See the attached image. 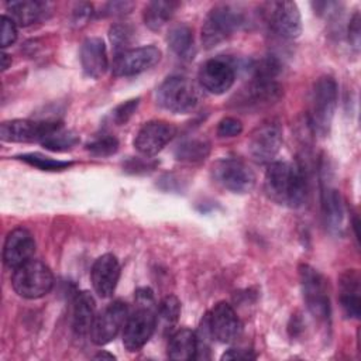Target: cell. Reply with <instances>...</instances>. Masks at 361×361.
Segmentation results:
<instances>
[{"instance_id":"ffe728a7","label":"cell","mask_w":361,"mask_h":361,"mask_svg":"<svg viewBox=\"0 0 361 361\" xmlns=\"http://www.w3.org/2000/svg\"><path fill=\"white\" fill-rule=\"evenodd\" d=\"M80 65L86 76L99 79L109 68V58L104 42L97 37L86 38L80 47Z\"/></svg>"},{"instance_id":"2e32d148","label":"cell","mask_w":361,"mask_h":361,"mask_svg":"<svg viewBox=\"0 0 361 361\" xmlns=\"http://www.w3.org/2000/svg\"><path fill=\"white\" fill-rule=\"evenodd\" d=\"M176 134V128L162 120H151L145 123L134 138L135 149L144 157L158 154Z\"/></svg>"},{"instance_id":"836d02e7","label":"cell","mask_w":361,"mask_h":361,"mask_svg":"<svg viewBox=\"0 0 361 361\" xmlns=\"http://www.w3.org/2000/svg\"><path fill=\"white\" fill-rule=\"evenodd\" d=\"M138 103H140V99H130V100H126L123 102L121 104H118L113 113H111V118L113 121L117 124V126H121V124H126L130 117L134 114V111L137 110L138 107Z\"/></svg>"},{"instance_id":"1f68e13d","label":"cell","mask_w":361,"mask_h":361,"mask_svg":"<svg viewBox=\"0 0 361 361\" xmlns=\"http://www.w3.org/2000/svg\"><path fill=\"white\" fill-rule=\"evenodd\" d=\"M109 37L117 54L127 49V45L130 44L133 37V30L126 24H114L110 27Z\"/></svg>"},{"instance_id":"60d3db41","label":"cell","mask_w":361,"mask_h":361,"mask_svg":"<svg viewBox=\"0 0 361 361\" xmlns=\"http://www.w3.org/2000/svg\"><path fill=\"white\" fill-rule=\"evenodd\" d=\"M93 358H94V360H116V357H114L113 354H109V353H106V351L97 353Z\"/></svg>"},{"instance_id":"83f0119b","label":"cell","mask_w":361,"mask_h":361,"mask_svg":"<svg viewBox=\"0 0 361 361\" xmlns=\"http://www.w3.org/2000/svg\"><path fill=\"white\" fill-rule=\"evenodd\" d=\"M78 142H79V137L76 133L61 127L55 130L52 134H49L41 144L49 151L61 152V151H68L73 148Z\"/></svg>"},{"instance_id":"f1b7e54d","label":"cell","mask_w":361,"mask_h":361,"mask_svg":"<svg viewBox=\"0 0 361 361\" xmlns=\"http://www.w3.org/2000/svg\"><path fill=\"white\" fill-rule=\"evenodd\" d=\"M180 314V302L176 296H165L157 310V324L161 322L165 329H171L179 319Z\"/></svg>"},{"instance_id":"7c38bea8","label":"cell","mask_w":361,"mask_h":361,"mask_svg":"<svg viewBox=\"0 0 361 361\" xmlns=\"http://www.w3.org/2000/svg\"><path fill=\"white\" fill-rule=\"evenodd\" d=\"M282 145V128L275 121L258 126L250 135L247 148L252 159L258 164L272 162Z\"/></svg>"},{"instance_id":"9c48e42d","label":"cell","mask_w":361,"mask_h":361,"mask_svg":"<svg viewBox=\"0 0 361 361\" xmlns=\"http://www.w3.org/2000/svg\"><path fill=\"white\" fill-rule=\"evenodd\" d=\"M157 329V312L154 306H137L128 314L123 329V345L128 351L141 350L152 337Z\"/></svg>"},{"instance_id":"9a60e30c","label":"cell","mask_w":361,"mask_h":361,"mask_svg":"<svg viewBox=\"0 0 361 361\" xmlns=\"http://www.w3.org/2000/svg\"><path fill=\"white\" fill-rule=\"evenodd\" d=\"M234 80V66L224 58H212L202 63L199 69L200 87L213 94H223L233 86Z\"/></svg>"},{"instance_id":"5b68a950","label":"cell","mask_w":361,"mask_h":361,"mask_svg":"<svg viewBox=\"0 0 361 361\" xmlns=\"http://www.w3.org/2000/svg\"><path fill=\"white\" fill-rule=\"evenodd\" d=\"M299 279L303 299L310 314L319 322L330 319V299L324 276L307 264L299 265Z\"/></svg>"},{"instance_id":"f546056e","label":"cell","mask_w":361,"mask_h":361,"mask_svg":"<svg viewBox=\"0 0 361 361\" xmlns=\"http://www.w3.org/2000/svg\"><path fill=\"white\" fill-rule=\"evenodd\" d=\"M18 159L24 161L25 164L35 166L41 171H62L66 169L72 165V162L69 161H59V159H54L51 157H45L42 154L38 152H31V154H23L20 157H17Z\"/></svg>"},{"instance_id":"e575fe53","label":"cell","mask_w":361,"mask_h":361,"mask_svg":"<svg viewBox=\"0 0 361 361\" xmlns=\"http://www.w3.org/2000/svg\"><path fill=\"white\" fill-rule=\"evenodd\" d=\"M0 45L6 48L16 42L17 39V24L11 20V17L3 14L1 16V31H0Z\"/></svg>"},{"instance_id":"7a4b0ae2","label":"cell","mask_w":361,"mask_h":361,"mask_svg":"<svg viewBox=\"0 0 361 361\" xmlns=\"http://www.w3.org/2000/svg\"><path fill=\"white\" fill-rule=\"evenodd\" d=\"M11 286L21 298L39 299L52 289L54 275L49 267L42 261L30 259L13 269Z\"/></svg>"},{"instance_id":"4316f807","label":"cell","mask_w":361,"mask_h":361,"mask_svg":"<svg viewBox=\"0 0 361 361\" xmlns=\"http://www.w3.org/2000/svg\"><path fill=\"white\" fill-rule=\"evenodd\" d=\"M210 144L204 138L182 140L175 148V157L183 162H200L207 158Z\"/></svg>"},{"instance_id":"ba28073f","label":"cell","mask_w":361,"mask_h":361,"mask_svg":"<svg viewBox=\"0 0 361 361\" xmlns=\"http://www.w3.org/2000/svg\"><path fill=\"white\" fill-rule=\"evenodd\" d=\"M213 176L224 189L234 193H248L255 186L254 171L241 159L223 158L213 165Z\"/></svg>"},{"instance_id":"3957f363","label":"cell","mask_w":361,"mask_h":361,"mask_svg":"<svg viewBox=\"0 0 361 361\" xmlns=\"http://www.w3.org/2000/svg\"><path fill=\"white\" fill-rule=\"evenodd\" d=\"M337 106V83L331 76H322L316 80L310 99L309 121L313 131L324 137L331 126Z\"/></svg>"},{"instance_id":"d590c367","label":"cell","mask_w":361,"mask_h":361,"mask_svg":"<svg viewBox=\"0 0 361 361\" xmlns=\"http://www.w3.org/2000/svg\"><path fill=\"white\" fill-rule=\"evenodd\" d=\"M243 131V124L240 120L234 117H224L219 121L217 126V135L219 137H237Z\"/></svg>"},{"instance_id":"5bb4252c","label":"cell","mask_w":361,"mask_h":361,"mask_svg":"<svg viewBox=\"0 0 361 361\" xmlns=\"http://www.w3.org/2000/svg\"><path fill=\"white\" fill-rule=\"evenodd\" d=\"M269 27L283 38H296L302 32V18L296 3L272 1L267 4Z\"/></svg>"},{"instance_id":"ab89813d","label":"cell","mask_w":361,"mask_h":361,"mask_svg":"<svg viewBox=\"0 0 361 361\" xmlns=\"http://www.w3.org/2000/svg\"><path fill=\"white\" fill-rule=\"evenodd\" d=\"M11 65V56L7 52H3L1 55V71H6Z\"/></svg>"},{"instance_id":"603a6c76","label":"cell","mask_w":361,"mask_h":361,"mask_svg":"<svg viewBox=\"0 0 361 361\" xmlns=\"http://www.w3.org/2000/svg\"><path fill=\"white\" fill-rule=\"evenodd\" d=\"M6 7L10 11L11 20L21 27L39 21L47 10V4L37 0H14L6 3Z\"/></svg>"},{"instance_id":"d4e9b609","label":"cell","mask_w":361,"mask_h":361,"mask_svg":"<svg viewBox=\"0 0 361 361\" xmlns=\"http://www.w3.org/2000/svg\"><path fill=\"white\" fill-rule=\"evenodd\" d=\"M166 41L171 49L182 59H192L196 49H195V39L193 31L186 24H178L172 27L168 32Z\"/></svg>"},{"instance_id":"4fadbf2b","label":"cell","mask_w":361,"mask_h":361,"mask_svg":"<svg viewBox=\"0 0 361 361\" xmlns=\"http://www.w3.org/2000/svg\"><path fill=\"white\" fill-rule=\"evenodd\" d=\"M212 338L220 343H233L243 333V324L233 306L227 302H219L204 314Z\"/></svg>"},{"instance_id":"44dd1931","label":"cell","mask_w":361,"mask_h":361,"mask_svg":"<svg viewBox=\"0 0 361 361\" xmlns=\"http://www.w3.org/2000/svg\"><path fill=\"white\" fill-rule=\"evenodd\" d=\"M96 317V303L93 296L83 290L75 296L72 309V329L76 336H89L90 327Z\"/></svg>"},{"instance_id":"6da1fadb","label":"cell","mask_w":361,"mask_h":361,"mask_svg":"<svg viewBox=\"0 0 361 361\" xmlns=\"http://www.w3.org/2000/svg\"><path fill=\"white\" fill-rule=\"evenodd\" d=\"M267 195L288 207H299L307 195V182L302 166L290 162H269L264 180Z\"/></svg>"},{"instance_id":"4dcf8cb0","label":"cell","mask_w":361,"mask_h":361,"mask_svg":"<svg viewBox=\"0 0 361 361\" xmlns=\"http://www.w3.org/2000/svg\"><path fill=\"white\" fill-rule=\"evenodd\" d=\"M86 149L96 157H110L117 152L118 141L113 135H102L86 145Z\"/></svg>"},{"instance_id":"7402d4cb","label":"cell","mask_w":361,"mask_h":361,"mask_svg":"<svg viewBox=\"0 0 361 361\" xmlns=\"http://www.w3.org/2000/svg\"><path fill=\"white\" fill-rule=\"evenodd\" d=\"M197 338L190 329H179L171 334L168 341V357L176 361H188L196 358Z\"/></svg>"},{"instance_id":"484cf974","label":"cell","mask_w":361,"mask_h":361,"mask_svg":"<svg viewBox=\"0 0 361 361\" xmlns=\"http://www.w3.org/2000/svg\"><path fill=\"white\" fill-rule=\"evenodd\" d=\"M176 7L178 3L172 0H155L148 3L142 14L145 25L154 31L161 30L172 18Z\"/></svg>"},{"instance_id":"8992f818","label":"cell","mask_w":361,"mask_h":361,"mask_svg":"<svg viewBox=\"0 0 361 361\" xmlns=\"http://www.w3.org/2000/svg\"><path fill=\"white\" fill-rule=\"evenodd\" d=\"M241 14L231 6L220 4L209 11L202 25L203 47L210 49L226 41L241 25Z\"/></svg>"},{"instance_id":"8d00e7d4","label":"cell","mask_w":361,"mask_h":361,"mask_svg":"<svg viewBox=\"0 0 361 361\" xmlns=\"http://www.w3.org/2000/svg\"><path fill=\"white\" fill-rule=\"evenodd\" d=\"M257 355L251 350L245 348H230L221 355V360H254Z\"/></svg>"},{"instance_id":"cb8c5ba5","label":"cell","mask_w":361,"mask_h":361,"mask_svg":"<svg viewBox=\"0 0 361 361\" xmlns=\"http://www.w3.org/2000/svg\"><path fill=\"white\" fill-rule=\"evenodd\" d=\"M322 206L329 230L336 234L340 233L344 223V203L340 192L334 188L324 189L322 195Z\"/></svg>"},{"instance_id":"f35d334b","label":"cell","mask_w":361,"mask_h":361,"mask_svg":"<svg viewBox=\"0 0 361 361\" xmlns=\"http://www.w3.org/2000/svg\"><path fill=\"white\" fill-rule=\"evenodd\" d=\"M92 6L87 3H80L73 10V21L75 23H85L92 16Z\"/></svg>"},{"instance_id":"277c9868","label":"cell","mask_w":361,"mask_h":361,"mask_svg":"<svg viewBox=\"0 0 361 361\" xmlns=\"http://www.w3.org/2000/svg\"><path fill=\"white\" fill-rule=\"evenodd\" d=\"M158 104L171 113H189L200 102V87L188 78H168L157 90Z\"/></svg>"},{"instance_id":"d6a6232c","label":"cell","mask_w":361,"mask_h":361,"mask_svg":"<svg viewBox=\"0 0 361 361\" xmlns=\"http://www.w3.org/2000/svg\"><path fill=\"white\" fill-rule=\"evenodd\" d=\"M360 290H350V289H341L340 295V303L341 307L348 317L358 319L360 317Z\"/></svg>"},{"instance_id":"d6986e66","label":"cell","mask_w":361,"mask_h":361,"mask_svg":"<svg viewBox=\"0 0 361 361\" xmlns=\"http://www.w3.org/2000/svg\"><path fill=\"white\" fill-rule=\"evenodd\" d=\"M120 278V264L113 254L100 255L92 267L90 279L94 292L100 298H109L116 290Z\"/></svg>"},{"instance_id":"74e56055","label":"cell","mask_w":361,"mask_h":361,"mask_svg":"<svg viewBox=\"0 0 361 361\" xmlns=\"http://www.w3.org/2000/svg\"><path fill=\"white\" fill-rule=\"evenodd\" d=\"M348 38H350V42L358 48L360 45V13H355L350 21V25H348Z\"/></svg>"},{"instance_id":"ac0fdd59","label":"cell","mask_w":361,"mask_h":361,"mask_svg":"<svg viewBox=\"0 0 361 361\" xmlns=\"http://www.w3.org/2000/svg\"><path fill=\"white\" fill-rule=\"evenodd\" d=\"M282 96V87L274 79L252 78V80L241 89L237 104L244 107H262L278 102Z\"/></svg>"},{"instance_id":"30bf717a","label":"cell","mask_w":361,"mask_h":361,"mask_svg":"<svg viewBox=\"0 0 361 361\" xmlns=\"http://www.w3.org/2000/svg\"><path fill=\"white\" fill-rule=\"evenodd\" d=\"M61 127L62 124L58 121L8 120L0 126V138L6 142H42Z\"/></svg>"},{"instance_id":"8fae6325","label":"cell","mask_w":361,"mask_h":361,"mask_svg":"<svg viewBox=\"0 0 361 361\" xmlns=\"http://www.w3.org/2000/svg\"><path fill=\"white\" fill-rule=\"evenodd\" d=\"M161 59V51L154 45L127 48L114 55L111 72L114 76H134L148 71Z\"/></svg>"},{"instance_id":"52a82bcc","label":"cell","mask_w":361,"mask_h":361,"mask_svg":"<svg viewBox=\"0 0 361 361\" xmlns=\"http://www.w3.org/2000/svg\"><path fill=\"white\" fill-rule=\"evenodd\" d=\"M128 314V306L121 300H114L102 312L96 313L89 331L92 343L96 345H104L114 340L116 336L124 329Z\"/></svg>"},{"instance_id":"e0dca14e","label":"cell","mask_w":361,"mask_h":361,"mask_svg":"<svg viewBox=\"0 0 361 361\" xmlns=\"http://www.w3.org/2000/svg\"><path fill=\"white\" fill-rule=\"evenodd\" d=\"M35 251V241L32 234L24 227L13 228L3 245V262L7 268L16 269L24 262L32 259Z\"/></svg>"}]
</instances>
